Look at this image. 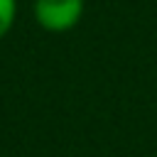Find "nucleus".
Masks as SVG:
<instances>
[{
	"mask_svg": "<svg viewBox=\"0 0 157 157\" xmlns=\"http://www.w3.org/2000/svg\"><path fill=\"white\" fill-rule=\"evenodd\" d=\"M34 20L47 32H69L83 17V0H34Z\"/></svg>",
	"mask_w": 157,
	"mask_h": 157,
	"instance_id": "1",
	"label": "nucleus"
},
{
	"mask_svg": "<svg viewBox=\"0 0 157 157\" xmlns=\"http://www.w3.org/2000/svg\"><path fill=\"white\" fill-rule=\"evenodd\" d=\"M17 12V0H0V39L10 32Z\"/></svg>",
	"mask_w": 157,
	"mask_h": 157,
	"instance_id": "2",
	"label": "nucleus"
}]
</instances>
